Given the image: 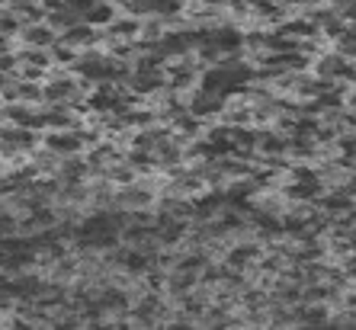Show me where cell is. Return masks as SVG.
I'll return each instance as SVG.
<instances>
[{
	"label": "cell",
	"mask_w": 356,
	"mask_h": 330,
	"mask_svg": "<svg viewBox=\"0 0 356 330\" xmlns=\"http://www.w3.org/2000/svg\"><path fill=\"white\" fill-rule=\"evenodd\" d=\"M55 42H58V29L49 19L26 23V26H19V33H17V45H23V49H51Z\"/></svg>",
	"instance_id": "obj_1"
},
{
	"label": "cell",
	"mask_w": 356,
	"mask_h": 330,
	"mask_svg": "<svg viewBox=\"0 0 356 330\" xmlns=\"http://www.w3.org/2000/svg\"><path fill=\"white\" fill-rule=\"evenodd\" d=\"M116 13H119V3L116 0H97L87 13H83V23H90V26H97V29H106L113 19H116Z\"/></svg>",
	"instance_id": "obj_2"
}]
</instances>
